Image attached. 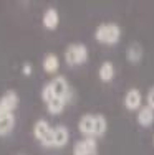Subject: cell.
<instances>
[{"label":"cell","instance_id":"21","mask_svg":"<svg viewBox=\"0 0 154 155\" xmlns=\"http://www.w3.org/2000/svg\"><path fill=\"white\" fill-rule=\"evenodd\" d=\"M152 143H154V137H152Z\"/></svg>","mask_w":154,"mask_h":155},{"label":"cell","instance_id":"9","mask_svg":"<svg viewBox=\"0 0 154 155\" xmlns=\"http://www.w3.org/2000/svg\"><path fill=\"white\" fill-rule=\"evenodd\" d=\"M70 142V130L67 125H55L53 127V149H63Z\"/></svg>","mask_w":154,"mask_h":155},{"label":"cell","instance_id":"12","mask_svg":"<svg viewBox=\"0 0 154 155\" xmlns=\"http://www.w3.org/2000/svg\"><path fill=\"white\" fill-rule=\"evenodd\" d=\"M142 56H144V51H142V46L141 43L138 41H133L126 50V60L133 64H138V63L142 61Z\"/></svg>","mask_w":154,"mask_h":155},{"label":"cell","instance_id":"4","mask_svg":"<svg viewBox=\"0 0 154 155\" xmlns=\"http://www.w3.org/2000/svg\"><path fill=\"white\" fill-rule=\"evenodd\" d=\"M50 84H51L55 97L65 99L67 102H70L73 99V89H71V86H70L68 79L65 76H55L53 79L50 81Z\"/></svg>","mask_w":154,"mask_h":155},{"label":"cell","instance_id":"8","mask_svg":"<svg viewBox=\"0 0 154 155\" xmlns=\"http://www.w3.org/2000/svg\"><path fill=\"white\" fill-rule=\"evenodd\" d=\"M78 130L83 137H94V114H83L80 117Z\"/></svg>","mask_w":154,"mask_h":155},{"label":"cell","instance_id":"11","mask_svg":"<svg viewBox=\"0 0 154 155\" xmlns=\"http://www.w3.org/2000/svg\"><path fill=\"white\" fill-rule=\"evenodd\" d=\"M136 122L141 127H151L154 124V110L144 104L136 114Z\"/></svg>","mask_w":154,"mask_h":155},{"label":"cell","instance_id":"5","mask_svg":"<svg viewBox=\"0 0 154 155\" xmlns=\"http://www.w3.org/2000/svg\"><path fill=\"white\" fill-rule=\"evenodd\" d=\"M98 153V142L94 137H83L76 140L73 145V155H96Z\"/></svg>","mask_w":154,"mask_h":155},{"label":"cell","instance_id":"17","mask_svg":"<svg viewBox=\"0 0 154 155\" xmlns=\"http://www.w3.org/2000/svg\"><path fill=\"white\" fill-rule=\"evenodd\" d=\"M68 102L65 101V99H60V97H53L51 101L46 104V110H48L50 114H53V116H58V114H61L67 107Z\"/></svg>","mask_w":154,"mask_h":155},{"label":"cell","instance_id":"18","mask_svg":"<svg viewBox=\"0 0 154 155\" xmlns=\"http://www.w3.org/2000/svg\"><path fill=\"white\" fill-rule=\"evenodd\" d=\"M40 96H42V101L45 102V104H48V102L51 101V99L55 97V94H53V89H51L50 81H48L46 84H43V87H42V93H40Z\"/></svg>","mask_w":154,"mask_h":155},{"label":"cell","instance_id":"16","mask_svg":"<svg viewBox=\"0 0 154 155\" xmlns=\"http://www.w3.org/2000/svg\"><path fill=\"white\" fill-rule=\"evenodd\" d=\"M108 130V120L103 114H94V139L103 137Z\"/></svg>","mask_w":154,"mask_h":155},{"label":"cell","instance_id":"2","mask_svg":"<svg viewBox=\"0 0 154 155\" xmlns=\"http://www.w3.org/2000/svg\"><path fill=\"white\" fill-rule=\"evenodd\" d=\"M88 48L86 45L83 43H71L65 48V53H63V58H65V63L68 66H80V64H85L88 61Z\"/></svg>","mask_w":154,"mask_h":155},{"label":"cell","instance_id":"1","mask_svg":"<svg viewBox=\"0 0 154 155\" xmlns=\"http://www.w3.org/2000/svg\"><path fill=\"white\" fill-rule=\"evenodd\" d=\"M94 40L101 45H118L121 40V27L118 23H101L94 30Z\"/></svg>","mask_w":154,"mask_h":155},{"label":"cell","instance_id":"7","mask_svg":"<svg viewBox=\"0 0 154 155\" xmlns=\"http://www.w3.org/2000/svg\"><path fill=\"white\" fill-rule=\"evenodd\" d=\"M124 107L128 110H139L142 107V94L141 91L138 89V87H131V89L126 91V94H124Z\"/></svg>","mask_w":154,"mask_h":155},{"label":"cell","instance_id":"19","mask_svg":"<svg viewBox=\"0 0 154 155\" xmlns=\"http://www.w3.org/2000/svg\"><path fill=\"white\" fill-rule=\"evenodd\" d=\"M146 106L154 110V86H151L148 89V94H146Z\"/></svg>","mask_w":154,"mask_h":155},{"label":"cell","instance_id":"6","mask_svg":"<svg viewBox=\"0 0 154 155\" xmlns=\"http://www.w3.org/2000/svg\"><path fill=\"white\" fill-rule=\"evenodd\" d=\"M20 97L13 89H9L5 94L0 96V116L2 114H13L15 109L18 107Z\"/></svg>","mask_w":154,"mask_h":155},{"label":"cell","instance_id":"13","mask_svg":"<svg viewBox=\"0 0 154 155\" xmlns=\"http://www.w3.org/2000/svg\"><path fill=\"white\" fill-rule=\"evenodd\" d=\"M115 74H116L115 64L111 61H103L100 69H98V78H100L101 83H111L115 79Z\"/></svg>","mask_w":154,"mask_h":155},{"label":"cell","instance_id":"3","mask_svg":"<svg viewBox=\"0 0 154 155\" xmlns=\"http://www.w3.org/2000/svg\"><path fill=\"white\" fill-rule=\"evenodd\" d=\"M33 137L38 140L43 147L53 149V127L50 125L48 120L38 119L33 124Z\"/></svg>","mask_w":154,"mask_h":155},{"label":"cell","instance_id":"20","mask_svg":"<svg viewBox=\"0 0 154 155\" xmlns=\"http://www.w3.org/2000/svg\"><path fill=\"white\" fill-rule=\"evenodd\" d=\"M32 71H33V68H32L30 63H25V64L22 66V73H23L25 76H30V74H32Z\"/></svg>","mask_w":154,"mask_h":155},{"label":"cell","instance_id":"14","mask_svg":"<svg viewBox=\"0 0 154 155\" xmlns=\"http://www.w3.org/2000/svg\"><path fill=\"white\" fill-rule=\"evenodd\" d=\"M15 127V114H2L0 116V137H5Z\"/></svg>","mask_w":154,"mask_h":155},{"label":"cell","instance_id":"10","mask_svg":"<svg viewBox=\"0 0 154 155\" xmlns=\"http://www.w3.org/2000/svg\"><path fill=\"white\" fill-rule=\"evenodd\" d=\"M42 23L46 30H56L58 28V25H60V13H58V10L55 7H48L43 12Z\"/></svg>","mask_w":154,"mask_h":155},{"label":"cell","instance_id":"15","mask_svg":"<svg viewBox=\"0 0 154 155\" xmlns=\"http://www.w3.org/2000/svg\"><path fill=\"white\" fill-rule=\"evenodd\" d=\"M42 68H43V71L48 73V74L56 73L58 68H60V60H58V56L55 53L45 54V58H43V61H42Z\"/></svg>","mask_w":154,"mask_h":155}]
</instances>
